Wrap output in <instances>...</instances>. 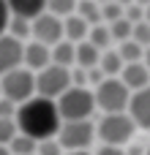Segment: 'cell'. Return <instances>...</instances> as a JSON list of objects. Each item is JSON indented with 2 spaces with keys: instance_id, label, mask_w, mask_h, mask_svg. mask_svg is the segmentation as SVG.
Masks as SVG:
<instances>
[{
  "instance_id": "cell-33",
  "label": "cell",
  "mask_w": 150,
  "mask_h": 155,
  "mask_svg": "<svg viewBox=\"0 0 150 155\" xmlns=\"http://www.w3.org/2000/svg\"><path fill=\"white\" fill-rule=\"evenodd\" d=\"M104 79H107V76H104V71H101V68H90V71H87V82L93 84V90H96Z\"/></svg>"
},
{
  "instance_id": "cell-25",
  "label": "cell",
  "mask_w": 150,
  "mask_h": 155,
  "mask_svg": "<svg viewBox=\"0 0 150 155\" xmlns=\"http://www.w3.org/2000/svg\"><path fill=\"white\" fill-rule=\"evenodd\" d=\"M16 136H19L16 120H0V147H8Z\"/></svg>"
},
{
  "instance_id": "cell-11",
  "label": "cell",
  "mask_w": 150,
  "mask_h": 155,
  "mask_svg": "<svg viewBox=\"0 0 150 155\" xmlns=\"http://www.w3.org/2000/svg\"><path fill=\"white\" fill-rule=\"evenodd\" d=\"M49 65H52V49H49V46H44V44H38V41L25 44V68H27V71L38 74V71H44V68H49Z\"/></svg>"
},
{
  "instance_id": "cell-32",
  "label": "cell",
  "mask_w": 150,
  "mask_h": 155,
  "mask_svg": "<svg viewBox=\"0 0 150 155\" xmlns=\"http://www.w3.org/2000/svg\"><path fill=\"white\" fill-rule=\"evenodd\" d=\"M8 22H11L8 3H5V0H0V35H5V30H8Z\"/></svg>"
},
{
  "instance_id": "cell-22",
  "label": "cell",
  "mask_w": 150,
  "mask_h": 155,
  "mask_svg": "<svg viewBox=\"0 0 150 155\" xmlns=\"http://www.w3.org/2000/svg\"><path fill=\"white\" fill-rule=\"evenodd\" d=\"M8 35H14L16 41H25L27 35H33V22L30 19H22V16H11V22H8V30H5Z\"/></svg>"
},
{
  "instance_id": "cell-30",
  "label": "cell",
  "mask_w": 150,
  "mask_h": 155,
  "mask_svg": "<svg viewBox=\"0 0 150 155\" xmlns=\"http://www.w3.org/2000/svg\"><path fill=\"white\" fill-rule=\"evenodd\" d=\"M126 19H128L131 25L145 22V8H142V5H137V3H134V5H128V8H126Z\"/></svg>"
},
{
  "instance_id": "cell-26",
  "label": "cell",
  "mask_w": 150,
  "mask_h": 155,
  "mask_svg": "<svg viewBox=\"0 0 150 155\" xmlns=\"http://www.w3.org/2000/svg\"><path fill=\"white\" fill-rule=\"evenodd\" d=\"M126 16V8L120 5V3H107V5H101V19H104V25H112V22H118V19H123Z\"/></svg>"
},
{
  "instance_id": "cell-17",
  "label": "cell",
  "mask_w": 150,
  "mask_h": 155,
  "mask_svg": "<svg viewBox=\"0 0 150 155\" xmlns=\"http://www.w3.org/2000/svg\"><path fill=\"white\" fill-rule=\"evenodd\" d=\"M98 68L104 71L107 79H115V76L123 74L126 63H123V57L118 54V49H107V52H101V63H98Z\"/></svg>"
},
{
  "instance_id": "cell-9",
  "label": "cell",
  "mask_w": 150,
  "mask_h": 155,
  "mask_svg": "<svg viewBox=\"0 0 150 155\" xmlns=\"http://www.w3.org/2000/svg\"><path fill=\"white\" fill-rule=\"evenodd\" d=\"M25 65V44L14 35H0V79Z\"/></svg>"
},
{
  "instance_id": "cell-3",
  "label": "cell",
  "mask_w": 150,
  "mask_h": 155,
  "mask_svg": "<svg viewBox=\"0 0 150 155\" xmlns=\"http://www.w3.org/2000/svg\"><path fill=\"white\" fill-rule=\"evenodd\" d=\"M93 95H96V106L104 114H123V112H128V104H131L134 93L120 82V76H115V79H104L93 90Z\"/></svg>"
},
{
  "instance_id": "cell-41",
  "label": "cell",
  "mask_w": 150,
  "mask_h": 155,
  "mask_svg": "<svg viewBox=\"0 0 150 155\" xmlns=\"http://www.w3.org/2000/svg\"><path fill=\"white\" fill-rule=\"evenodd\" d=\"M98 5H107V3H115V0H96Z\"/></svg>"
},
{
  "instance_id": "cell-39",
  "label": "cell",
  "mask_w": 150,
  "mask_h": 155,
  "mask_svg": "<svg viewBox=\"0 0 150 155\" xmlns=\"http://www.w3.org/2000/svg\"><path fill=\"white\" fill-rule=\"evenodd\" d=\"M145 22H148V25H150V5H148V8H145Z\"/></svg>"
},
{
  "instance_id": "cell-18",
  "label": "cell",
  "mask_w": 150,
  "mask_h": 155,
  "mask_svg": "<svg viewBox=\"0 0 150 155\" xmlns=\"http://www.w3.org/2000/svg\"><path fill=\"white\" fill-rule=\"evenodd\" d=\"M77 16H82L90 27L104 25V19H101V5H98L96 0H79V5H77Z\"/></svg>"
},
{
  "instance_id": "cell-10",
  "label": "cell",
  "mask_w": 150,
  "mask_h": 155,
  "mask_svg": "<svg viewBox=\"0 0 150 155\" xmlns=\"http://www.w3.org/2000/svg\"><path fill=\"white\" fill-rule=\"evenodd\" d=\"M128 117L134 120V125H137V128L150 131V87H148V90H139V93H134V95H131Z\"/></svg>"
},
{
  "instance_id": "cell-13",
  "label": "cell",
  "mask_w": 150,
  "mask_h": 155,
  "mask_svg": "<svg viewBox=\"0 0 150 155\" xmlns=\"http://www.w3.org/2000/svg\"><path fill=\"white\" fill-rule=\"evenodd\" d=\"M11 16H22V19H36L41 14H46V0H5Z\"/></svg>"
},
{
  "instance_id": "cell-24",
  "label": "cell",
  "mask_w": 150,
  "mask_h": 155,
  "mask_svg": "<svg viewBox=\"0 0 150 155\" xmlns=\"http://www.w3.org/2000/svg\"><path fill=\"white\" fill-rule=\"evenodd\" d=\"M109 30H112V38H115L118 44H126V41H131V35H134V25H131L126 16L118 19V22H112Z\"/></svg>"
},
{
  "instance_id": "cell-2",
  "label": "cell",
  "mask_w": 150,
  "mask_h": 155,
  "mask_svg": "<svg viewBox=\"0 0 150 155\" xmlns=\"http://www.w3.org/2000/svg\"><path fill=\"white\" fill-rule=\"evenodd\" d=\"M55 104H57V112H60V120H63V123H82V120H90V114L98 109V106H96V95H93V90H87V87H71V90H66Z\"/></svg>"
},
{
  "instance_id": "cell-20",
  "label": "cell",
  "mask_w": 150,
  "mask_h": 155,
  "mask_svg": "<svg viewBox=\"0 0 150 155\" xmlns=\"http://www.w3.org/2000/svg\"><path fill=\"white\" fill-rule=\"evenodd\" d=\"M87 41H90L96 49L107 52V46H109L115 38H112V30H109V25H96V27H90V35H87Z\"/></svg>"
},
{
  "instance_id": "cell-6",
  "label": "cell",
  "mask_w": 150,
  "mask_h": 155,
  "mask_svg": "<svg viewBox=\"0 0 150 155\" xmlns=\"http://www.w3.org/2000/svg\"><path fill=\"white\" fill-rule=\"evenodd\" d=\"M0 82H3V98L14 101L16 106L36 98V74L27 71V68H16V71L5 74Z\"/></svg>"
},
{
  "instance_id": "cell-23",
  "label": "cell",
  "mask_w": 150,
  "mask_h": 155,
  "mask_svg": "<svg viewBox=\"0 0 150 155\" xmlns=\"http://www.w3.org/2000/svg\"><path fill=\"white\" fill-rule=\"evenodd\" d=\"M8 150H11V155H36L38 153V142L30 139V136H25V134H19V136L8 144Z\"/></svg>"
},
{
  "instance_id": "cell-7",
  "label": "cell",
  "mask_w": 150,
  "mask_h": 155,
  "mask_svg": "<svg viewBox=\"0 0 150 155\" xmlns=\"http://www.w3.org/2000/svg\"><path fill=\"white\" fill-rule=\"evenodd\" d=\"M96 139V125L90 120H82V123H63L60 125V134H57V142L63 144L66 153H79V150H87Z\"/></svg>"
},
{
  "instance_id": "cell-21",
  "label": "cell",
  "mask_w": 150,
  "mask_h": 155,
  "mask_svg": "<svg viewBox=\"0 0 150 155\" xmlns=\"http://www.w3.org/2000/svg\"><path fill=\"white\" fill-rule=\"evenodd\" d=\"M77 5H79V0H46V11L55 14V16H60V19L74 16L77 14Z\"/></svg>"
},
{
  "instance_id": "cell-8",
  "label": "cell",
  "mask_w": 150,
  "mask_h": 155,
  "mask_svg": "<svg viewBox=\"0 0 150 155\" xmlns=\"http://www.w3.org/2000/svg\"><path fill=\"white\" fill-rule=\"evenodd\" d=\"M33 38L38 41V44H44V46H57L60 41H66V25H63V19L60 16H55V14H41V16H36L33 19Z\"/></svg>"
},
{
  "instance_id": "cell-16",
  "label": "cell",
  "mask_w": 150,
  "mask_h": 155,
  "mask_svg": "<svg viewBox=\"0 0 150 155\" xmlns=\"http://www.w3.org/2000/svg\"><path fill=\"white\" fill-rule=\"evenodd\" d=\"M52 63L60 68H74L77 65V44L60 41L57 46H52Z\"/></svg>"
},
{
  "instance_id": "cell-42",
  "label": "cell",
  "mask_w": 150,
  "mask_h": 155,
  "mask_svg": "<svg viewBox=\"0 0 150 155\" xmlns=\"http://www.w3.org/2000/svg\"><path fill=\"white\" fill-rule=\"evenodd\" d=\"M0 98H3V82H0Z\"/></svg>"
},
{
  "instance_id": "cell-15",
  "label": "cell",
  "mask_w": 150,
  "mask_h": 155,
  "mask_svg": "<svg viewBox=\"0 0 150 155\" xmlns=\"http://www.w3.org/2000/svg\"><path fill=\"white\" fill-rule=\"evenodd\" d=\"M98 63H101V49H96L90 41L77 44V68L90 71V68H98Z\"/></svg>"
},
{
  "instance_id": "cell-38",
  "label": "cell",
  "mask_w": 150,
  "mask_h": 155,
  "mask_svg": "<svg viewBox=\"0 0 150 155\" xmlns=\"http://www.w3.org/2000/svg\"><path fill=\"white\" fill-rule=\"evenodd\" d=\"M137 5H142V8H148V5H150V0H137Z\"/></svg>"
},
{
  "instance_id": "cell-37",
  "label": "cell",
  "mask_w": 150,
  "mask_h": 155,
  "mask_svg": "<svg viewBox=\"0 0 150 155\" xmlns=\"http://www.w3.org/2000/svg\"><path fill=\"white\" fill-rule=\"evenodd\" d=\"M66 155H93V153H87V150H79V153H66Z\"/></svg>"
},
{
  "instance_id": "cell-40",
  "label": "cell",
  "mask_w": 150,
  "mask_h": 155,
  "mask_svg": "<svg viewBox=\"0 0 150 155\" xmlns=\"http://www.w3.org/2000/svg\"><path fill=\"white\" fill-rule=\"evenodd\" d=\"M0 155H11V150L8 147H0Z\"/></svg>"
},
{
  "instance_id": "cell-29",
  "label": "cell",
  "mask_w": 150,
  "mask_h": 155,
  "mask_svg": "<svg viewBox=\"0 0 150 155\" xmlns=\"http://www.w3.org/2000/svg\"><path fill=\"white\" fill-rule=\"evenodd\" d=\"M16 112H19V106L14 101L0 98V120H16Z\"/></svg>"
},
{
  "instance_id": "cell-19",
  "label": "cell",
  "mask_w": 150,
  "mask_h": 155,
  "mask_svg": "<svg viewBox=\"0 0 150 155\" xmlns=\"http://www.w3.org/2000/svg\"><path fill=\"white\" fill-rule=\"evenodd\" d=\"M118 54L123 57L126 65H131V63H145V46H139L137 41H126V44H120V46H118Z\"/></svg>"
},
{
  "instance_id": "cell-1",
  "label": "cell",
  "mask_w": 150,
  "mask_h": 155,
  "mask_svg": "<svg viewBox=\"0 0 150 155\" xmlns=\"http://www.w3.org/2000/svg\"><path fill=\"white\" fill-rule=\"evenodd\" d=\"M16 125H19V134L36 139V142H44V139H55L60 134V112H57V104L49 101V98H30L27 104L19 106L16 112Z\"/></svg>"
},
{
  "instance_id": "cell-35",
  "label": "cell",
  "mask_w": 150,
  "mask_h": 155,
  "mask_svg": "<svg viewBox=\"0 0 150 155\" xmlns=\"http://www.w3.org/2000/svg\"><path fill=\"white\" fill-rule=\"evenodd\" d=\"M115 3H120V5H123V8H128V5H134V3H137V0H115Z\"/></svg>"
},
{
  "instance_id": "cell-36",
  "label": "cell",
  "mask_w": 150,
  "mask_h": 155,
  "mask_svg": "<svg viewBox=\"0 0 150 155\" xmlns=\"http://www.w3.org/2000/svg\"><path fill=\"white\" fill-rule=\"evenodd\" d=\"M145 65H148V68H150V46H148V49H145Z\"/></svg>"
},
{
  "instance_id": "cell-27",
  "label": "cell",
  "mask_w": 150,
  "mask_h": 155,
  "mask_svg": "<svg viewBox=\"0 0 150 155\" xmlns=\"http://www.w3.org/2000/svg\"><path fill=\"white\" fill-rule=\"evenodd\" d=\"M36 155H66L63 150V144L57 142V136L55 139H44V142H38V153Z\"/></svg>"
},
{
  "instance_id": "cell-31",
  "label": "cell",
  "mask_w": 150,
  "mask_h": 155,
  "mask_svg": "<svg viewBox=\"0 0 150 155\" xmlns=\"http://www.w3.org/2000/svg\"><path fill=\"white\" fill-rule=\"evenodd\" d=\"M90 82H87V71L85 68H71V87H87Z\"/></svg>"
},
{
  "instance_id": "cell-28",
  "label": "cell",
  "mask_w": 150,
  "mask_h": 155,
  "mask_svg": "<svg viewBox=\"0 0 150 155\" xmlns=\"http://www.w3.org/2000/svg\"><path fill=\"white\" fill-rule=\"evenodd\" d=\"M131 41H137L139 46H150V25L148 22H139V25H134V35H131Z\"/></svg>"
},
{
  "instance_id": "cell-4",
  "label": "cell",
  "mask_w": 150,
  "mask_h": 155,
  "mask_svg": "<svg viewBox=\"0 0 150 155\" xmlns=\"http://www.w3.org/2000/svg\"><path fill=\"white\" fill-rule=\"evenodd\" d=\"M134 131H137V125L128 117V112H123V114H104L98 120V125H96V136L104 144H109V147L128 144L131 136H134Z\"/></svg>"
},
{
  "instance_id": "cell-14",
  "label": "cell",
  "mask_w": 150,
  "mask_h": 155,
  "mask_svg": "<svg viewBox=\"0 0 150 155\" xmlns=\"http://www.w3.org/2000/svg\"><path fill=\"white\" fill-rule=\"evenodd\" d=\"M63 25H66V41H71V44H82V41H87V35H90V25L82 19V16H68V19H63Z\"/></svg>"
},
{
  "instance_id": "cell-34",
  "label": "cell",
  "mask_w": 150,
  "mask_h": 155,
  "mask_svg": "<svg viewBox=\"0 0 150 155\" xmlns=\"http://www.w3.org/2000/svg\"><path fill=\"white\" fill-rule=\"evenodd\" d=\"M93 155H126V150H123V147H109V144H101Z\"/></svg>"
},
{
  "instance_id": "cell-5",
  "label": "cell",
  "mask_w": 150,
  "mask_h": 155,
  "mask_svg": "<svg viewBox=\"0 0 150 155\" xmlns=\"http://www.w3.org/2000/svg\"><path fill=\"white\" fill-rule=\"evenodd\" d=\"M66 90H71V68H60L52 63L49 68L36 74V95L57 101Z\"/></svg>"
},
{
  "instance_id": "cell-12",
  "label": "cell",
  "mask_w": 150,
  "mask_h": 155,
  "mask_svg": "<svg viewBox=\"0 0 150 155\" xmlns=\"http://www.w3.org/2000/svg\"><path fill=\"white\" fill-rule=\"evenodd\" d=\"M120 82H123L131 93L148 90V87H150V68L145 65V63H131V65H126V68H123Z\"/></svg>"
},
{
  "instance_id": "cell-43",
  "label": "cell",
  "mask_w": 150,
  "mask_h": 155,
  "mask_svg": "<svg viewBox=\"0 0 150 155\" xmlns=\"http://www.w3.org/2000/svg\"><path fill=\"white\" fill-rule=\"evenodd\" d=\"M148 155H150V147H148Z\"/></svg>"
}]
</instances>
